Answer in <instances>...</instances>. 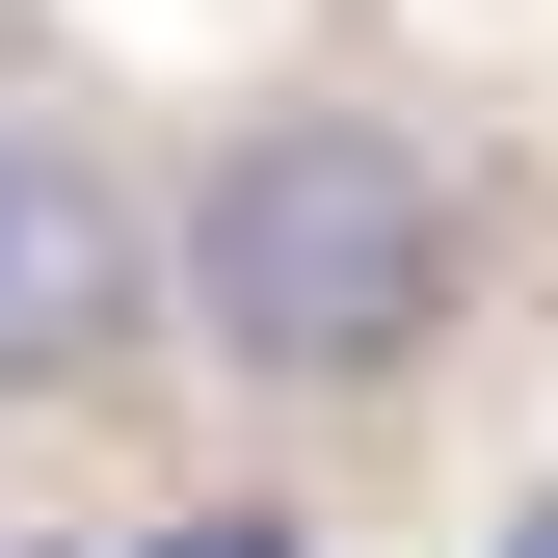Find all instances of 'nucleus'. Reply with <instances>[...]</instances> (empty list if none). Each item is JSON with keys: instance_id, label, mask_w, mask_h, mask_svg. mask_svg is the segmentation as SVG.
<instances>
[{"instance_id": "obj_1", "label": "nucleus", "mask_w": 558, "mask_h": 558, "mask_svg": "<svg viewBox=\"0 0 558 558\" xmlns=\"http://www.w3.org/2000/svg\"><path fill=\"white\" fill-rule=\"evenodd\" d=\"M160 319L214 345L240 399H399L452 319V186L399 107H240L160 214Z\"/></svg>"}, {"instance_id": "obj_2", "label": "nucleus", "mask_w": 558, "mask_h": 558, "mask_svg": "<svg viewBox=\"0 0 558 558\" xmlns=\"http://www.w3.org/2000/svg\"><path fill=\"white\" fill-rule=\"evenodd\" d=\"M133 319H160V214H133V160L0 107V399H81Z\"/></svg>"}, {"instance_id": "obj_3", "label": "nucleus", "mask_w": 558, "mask_h": 558, "mask_svg": "<svg viewBox=\"0 0 558 558\" xmlns=\"http://www.w3.org/2000/svg\"><path fill=\"white\" fill-rule=\"evenodd\" d=\"M186 558H293V532H266V506H186Z\"/></svg>"}, {"instance_id": "obj_4", "label": "nucleus", "mask_w": 558, "mask_h": 558, "mask_svg": "<svg viewBox=\"0 0 558 558\" xmlns=\"http://www.w3.org/2000/svg\"><path fill=\"white\" fill-rule=\"evenodd\" d=\"M506 558H558V506H532V532H506Z\"/></svg>"}]
</instances>
